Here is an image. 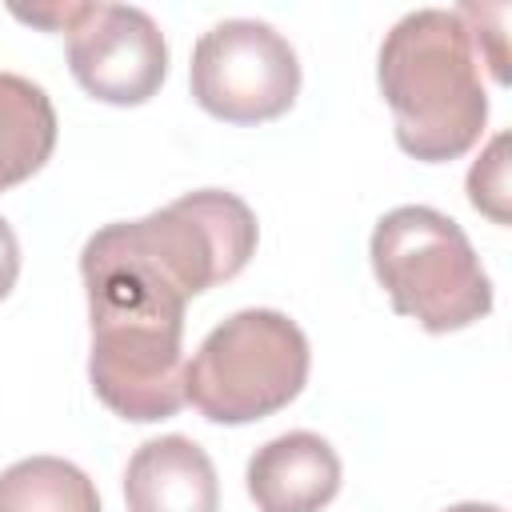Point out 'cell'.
<instances>
[{"instance_id":"obj_2","label":"cell","mask_w":512,"mask_h":512,"mask_svg":"<svg viewBox=\"0 0 512 512\" xmlns=\"http://www.w3.org/2000/svg\"><path fill=\"white\" fill-rule=\"evenodd\" d=\"M376 80L392 108L396 144L424 164L464 156L488 124L472 36L448 8H416L396 20L380 44Z\"/></svg>"},{"instance_id":"obj_3","label":"cell","mask_w":512,"mask_h":512,"mask_svg":"<svg viewBox=\"0 0 512 512\" xmlns=\"http://www.w3.org/2000/svg\"><path fill=\"white\" fill-rule=\"evenodd\" d=\"M368 256L392 312L412 316L424 332H460L492 312V280L472 240L452 216L428 204L384 212L372 228Z\"/></svg>"},{"instance_id":"obj_13","label":"cell","mask_w":512,"mask_h":512,"mask_svg":"<svg viewBox=\"0 0 512 512\" xmlns=\"http://www.w3.org/2000/svg\"><path fill=\"white\" fill-rule=\"evenodd\" d=\"M16 276H20V244H16L12 224L0 216V300L16 288Z\"/></svg>"},{"instance_id":"obj_14","label":"cell","mask_w":512,"mask_h":512,"mask_svg":"<svg viewBox=\"0 0 512 512\" xmlns=\"http://www.w3.org/2000/svg\"><path fill=\"white\" fill-rule=\"evenodd\" d=\"M444 512H504V508H496V504H476V500H468V504H452V508H444Z\"/></svg>"},{"instance_id":"obj_10","label":"cell","mask_w":512,"mask_h":512,"mask_svg":"<svg viewBox=\"0 0 512 512\" xmlns=\"http://www.w3.org/2000/svg\"><path fill=\"white\" fill-rule=\"evenodd\" d=\"M56 148V108L40 84L0 72V192L36 176Z\"/></svg>"},{"instance_id":"obj_7","label":"cell","mask_w":512,"mask_h":512,"mask_svg":"<svg viewBox=\"0 0 512 512\" xmlns=\"http://www.w3.org/2000/svg\"><path fill=\"white\" fill-rule=\"evenodd\" d=\"M92 392L116 416L152 424L176 416L184 400V340L176 336H92Z\"/></svg>"},{"instance_id":"obj_5","label":"cell","mask_w":512,"mask_h":512,"mask_svg":"<svg viewBox=\"0 0 512 512\" xmlns=\"http://www.w3.org/2000/svg\"><path fill=\"white\" fill-rule=\"evenodd\" d=\"M188 88L192 100L224 124H264L296 104L300 60L272 24L220 20L192 48Z\"/></svg>"},{"instance_id":"obj_9","label":"cell","mask_w":512,"mask_h":512,"mask_svg":"<svg viewBox=\"0 0 512 512\" xmlns=\"http://www.w3.org/2000/svg\"><path fill=\"white\" fill-rule=\"evenodd\" d=\"M128 512H220V480L212 456L172 432L144 440L124 468Z\"/></svg>"},{"instance_id":"obj_1","label":"cell","mask_w":512,"mask_h":512,"mask_svg":"<svg viewBox=\"0 0 512 512\" xmlns=\"http://www.w3.org/2000/svg\"><path fill=\"white\" fill-rule=\"evenodd\" d=\"M256 240V212L220 188L188 192L140 220L104 224L80 252L92 332L184 336L188 300L240 276Z\"/></svg>"},{"instance_id":"obj_11","label":"cell","mask_w":512,"mask_h":512,"mask_svg":"<svg viewBox=\"0 0 512 512\" xmlns=\"http://www.w3.org/2000/svg\"><path fill=\"white\" fill-rule=\"evenodd\" d=\"M0 512H100V496L72 460L28 456L0 472Z\"/></svg>"},{"instance_id":"obj_12","label":"cell","mask_w":512,"mask_h":512,"mask_svg":"<svg viewBox=\"0 0 512 512\" xmlns=\"http://www.w3.org/2000/svg\"><path fill=\"white\" fill-rule=\"evenodd\" d=\"M504 148H508V136L500 132L468 172V200L492 224H508V160H504Z\"/></svg>"},{"instance_id":"obj_8","label":"cell","mask_w":512,"mask_h":512,"mask_svg":"<svg viewBox=\"0 0 512 512\" xmlns=\"http://www.w3.org/2000/svg\"><path fill=\"white\" fill-rule=\"evenodd\" d=\"M244 480L256 512H320L340 492V456L316 432H284L252 452Z\"/></svg>"},{"instance_id":"obj_4","label":"cell","mask_w":512,"mask_h":512,"mask_svg":"<svg viewBox=\"0 0 512 512\" xmlns=\"http://www.w3.org/2000/svg\"><path fill=\"white\" fill-rule=\"evenodd\" d=\"M312 368L308 336L276 308H244L216 324L184 364V400L212 424H252L288 408Z\"/></svg>"},{"instance_id":"obj_6","label":"cell","mask_w":512,"mask_h":512,"mask_svg":"<svg viewBox=\"0 0 512 512\" xmlns=\"http://www.w3.org/2000/svg\"><path fill=\"white\" fill-rule=\"evenodd\" d=\"M68 68L92 100L132 108L160 92L168 76V44L144 8L76 4L68 24Z\"/></svg>"}]
</instances>
